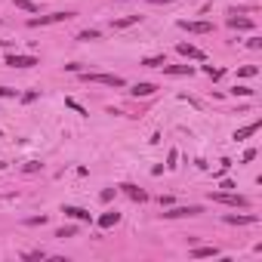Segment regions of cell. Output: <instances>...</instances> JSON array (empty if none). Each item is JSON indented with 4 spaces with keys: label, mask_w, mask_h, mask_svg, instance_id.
Here are the masks:
<instances>
[{
    "label": "cell",
    "mask_w": 262,
    "mask_h": 262,
    "mask_svg": "<svg viewBox=\"0 0 262 262\" xmlns=\"http://www.w3.org/2000/svg\"><path fill=\"white\" fill-rule=\"evenodd\" d=\"M259 126H262V121H253V123H247V126H241V130H238V133H234V139H238V142H241V139H247V136H253V133H256V130H259Z\"/></svg>",
    "instance_id": "obj_16"
},
{
    "label": "cell",
    "mask_w": 262,
    "mask_h": 262,
    "mask_svg": "<svg viewBox=\"0 0 262 262\" xmlns=\"http://www.w3.org/2000/svg\"><path fill=\"white\" fill-rule=\"evenodd\" d=\"M77 74H80V80H87V83H102V87H114V90L126 87V80L121 74H96V71H77Z\"/></svg>",
    "instance_id": "obj_1"
},
{
    "label": "cell",
    "mask_w": 262,
    "mask_h": 262,
    "mask_svg": "<svg viewBox=\"0 0 262 262\" xmlns=\"http://www.w3.org/2000/svg\"><path fill=\"white\" fill-rule=\"evenodd\" d=\"M210 256H219L216 247H194L191 250V259H210Z\"/></svg>",
    "instance_id": "obj_17"
},
{
    "label": "cell",
    "mask_w": 262,
    "mask_h": 262,
    "mask_svg": "<svg viewBox=\"0 0 262 262\" xmlns=\"http://www.w3.org/2000/svg\"><path fill=\"white\" fill-rule=\"evenodd\" d=\"M253 157H256V151H253V148H247V151H244V164H250Z\"/></svg>",
    "instance_id": "obj_32"
},
{
    "label": "cell",
    "mask_w": 262,
    "mask_h": 262,
    "mask_svg": "<svg viewBox=\"0 0 262 262\" xmlns=\"http://www.w3.org/2000/svg\"><path fill=\"white\" fill-rule=\"evenodd\" d=\"M19 92H15L13 87H0V99H15Z\"/></svg>",
    "instance_id": "obj_25"
},
{
    "label": "cell",
    "mask_w": 262,
    "mask_h": 262,
    "mask_svg": "<svg viewBox=\"0 0 262 262\" xmlns=\"http://www.w3.org/2000/svg\"><path fill=\"white\" fill-rule=\"evenodd\" d=\"M154 3H160V6H164V3H173V0H154Z\"/></svg>",
    "instance_id": "obj_33"
},
{
    "label": "cell",
    "mask_w": 262,
    "mask_h": 262,
    "mask_svg": "<svg viewBox=\"0 0 262 262\" xmlns=\"http://www.w3.org/2000/svg\"><path fill=\"white\" fill-rule=\"evenodd\" d=\"M15 10H25V13H40V6L34 3V0H13Z\"/></svg>",
    "instance_id": "obj_18"
},
{
    "label": "cell",
    "mask_w": 262,
    "mask_h": 262,
    "mask_svg": "<svg viewBox=\"0 0 262 262\" xmlns=\"http://www.w3.org/2000/svg\"><path fill=\"white\" fill-rule=\"evenodd\" d=\"M176 53L185 56V59H204V53H200L198 46H191V44H179V46H176Z\"/></svg>",
    "instance_id": "obj_13"
},
{
    "label": "cell",
    "mask_w": 262,
    "mask_h": 262,
    "mask_svg": "<svg viewBox=\"0 0 262 262\" xmlns=\"http://www.w3.org/2000/svg\"><path fill=\"white\" fill-rule=\"evenodd\" d=\"M40 167H44L40 160H25V173H37Z\"/></svg>",
    "instance_id": "obj_24"
},
{
    "label": "cell",
    "mask_w": 262,
    "mask_h": 262,
    "mask_svg": "<svg viewBox=\"0 0 262 262\" xmlns=\"http://www.w3.org/2000/svg\"><path fill=\"white\" fill-rule=\"evenodd\" d=\"M65 105H68V108H74L77 114H87V108H83L80 102H74V99H65Z\"/></svg>",
    "instance_id": "obj_26"
},
{
    "label": "cell",
    "mask_w": 262,
    "mask_h": 262,
    "mask_svg": "<svg viewBox=\"0 0 262 262\" xmlns=\"http://www.w3.org/2000/svg\"><path fill=\"white\" fill-rule=\"evenodd\" d=\"M238 74H241V77H256V74H259V68H256V65H244V68H241Z\"/></svg>",
    "instance_id": "obj_22"
},
{
    "label": "cell",
    "mask_w": 262,
    "mask_h": 262,
    "mask_svg": "<svg viewBox=\"0 0 262 262\" xmlns=\"http://www.w3.org/2000/svg\"><path fill=\"white\" fill-rule=\"evenodd\" d=\"M204 74H207V77H213V80H219V77H222V68H213V65H204Z\"/></svg>",
    "instance_id": "obj_23"
},
{
    "label": "cell",
    "mask_w": 262,
    "mask_h": 262,
    "mask_svg": "<svg viewBox=\"0 0 262 262\" xmlns=\"http://www.w3.org/2000/svg\"><path fill=\"white\" fill-rule=\"evenodd\" d=\"M117 222H121V213H114V210H108V213L99 216V228H111Z\"/></svg>",
    "instance_id": "obj_14"
},
{
    "label": "cell",
    "mask_w": 262,
    "mask_h": 262,
    "mask_svg": "<svg viewBox=\"0 0 262 262\" xmlns=\"http://www.w3.org/2000/svg\"><path fill=\"white\" fill-rule=\"evenodd\" d=\"M247 46H250V49H262V40H259V37H250Z\"/></svg>",
    "instance_id": "obj_31"
},
{
    "label": "cell",
    "mask_w": 262,
    "mask_h": 262,
    "mask_svg": "<svg viewBox=\"0 0 262 262\" xmlns=\"http://www.w3.org/2000/svg\"><path fill=\"white\" fill-rule=\"evenodd\" d=\"M225 222H228V225H253V222H259V216H253V213H244V216L228 213V216H225Z\"/></svg>",
    "instance_id": "obj_12"
},
{
    "label": "cell",
    "mask_w": 262,
    "mask_h": 262,
    "mask_svg": "<svg viewBox=\"0 0 262 262\" xmlns=\"http://www.w3.org/2000/svg\"><path fill=\"white\" fill-rule=\"evenodd\" d=\"M74 234H77V228H74V225H65V228H59V231H56V238H74Z\"/></svg>",
    "instance_id": "obj_21"
},
{
    "label": "cell",
    "mask_w": 262,
    "mask_h": 262,
    "mask_svg": "<svg viewBox=\"0 0 262 262\" xmlns=\"http://www.w3.org/2000/svg\"><path fill=\"white\" fill-rule=\"evenodd\" d=\"M142 65L145 68H160V65H167V56H148V59H142Z\"/></svg>",
    "instance_id": "obj_19"
},
{
    "label": "cell",
    "mask_w": 262,
    "mask_h": 262,
    "mask_svg": "<svg viewBox=\"0 0 262 262\" xmlns=\"http://www.w3.org/2000/svg\"><path fill=\"white\" fill-rule=\"evenodd\" d=\"M200 213V207L198 204H188V207H173V210H167L164 219H185V216H198Z\"/></svg>",
    "instance_id": "obj_6"
},
{
    "label": "cell",
    "mask_w": 262,
    "mask_h": 262,
    "mask_svg": "<svg viewBox=\"0 0 262 262\" xmlns=\"http://www.w3.org/2000/svg\"><path fill=\"white\" fill-rule=\"evenodd\" d=\"M231 96H253V90H250V87H234Z\"/></svg>",
    "instance_id": "obj_28"
},
{
    "label": "cell",
    "mask_w": 262,
    "mask_h": 262,
    "mask_svg": "<svg viewBox=\"0 0 262 262\" xmlns=\"http://www.w3.org/2000/svg\"><path fill=\"white\" fill-rule=\"evenodd\" d=\"M99 198H102V200H105V204H108V200H111V198H114V188H105L102 194H99Z\"/></svg>",
    "instance_id": "obj_30"
},
{
    "label": "cell",
    "mask_w": 262,
    "mask_h": 262,
    "mask_svg": "<svg viewBox=\"0 0 262 262\" xmlns=\"http://www.w3.org/2000/svg\"><path fill=\"white\" fill-rule=\"evenodd\" d=\"M213 200L216 204H225V207H250V200L244 198V194H238V191H216L213 194Z\"/></svg>",
    "instance_id": "obj_2"
},
{
    "label": "cell",
    "mask_w": 262,
    "mask_h": 262,
    "mask_svg": "<svg viewBox=\"0 0 262 262\" xmlns=\"http://www.w3.org/2000/svg\"><path fill=\"white\" fill-rule=\"evenodd\" d=\"M28 225H44L46 222V216H31V219H25Z\"/></svg>",
    "instance_id": "obj_29"
},
{
    "label": "cell",
    "mask_w": 262,
    "mask_h": 262,
    "mask_svg": "<svg viewBox=\"0 0 262 262\" xmlns=\"http://www.w3.org/2000/svg\"><path fill=\"white\" fill-rule=\"evenodd\" d=\"M121 191H123V194H130V198H133V200H139V204H145V200H148V191H145V188H136V185H130V182H123V185H121Z\"/></svg>",
    "instance_id": "obj_11"
},
{
    "label": "cell",
    "mask_w": 262,
    "mask_h": 262,
    "mask_svg": "<svg viewBox=\"0 0 262 262\" xmlns=\"http://www.w3.org/2000/svg\"><path fill=\"white\" fill-rule=\"evenodd\" d=\"M114 3H121V0H114Z\"/></svg>",
    "instance_id": "obj_34"
},
{
    "label": "cell",
    "mask_w": 262,
    "mask_h": 262,
    "mask_svg": "<svg viewBox=\"0 0 262 262\" xmlns=\"http://www.w3.org/2000/svg\"><path fill=\"white\" fill-rule=\"evenodd\" d=\"M62 213H65V216H71V219H77V222H90V219H92V216H90V210H83V207H71V204H65V207H62Z\"/></svg>",
    "instance_id": "obj_8"
},
{
    "label": "cell",
    "mask_w": 262,
    "mask_h": 262,
    "mask_svg": "<svg viewBox=\"0 0 262 262\" xmlns=\"http://www.w3.org/2000/svg\"><path fill=\"white\" fill-rule=\"evenodd\" d=\"M37 99H40V92L34 90V92H25V96H22V102H25V105H31V102H37Z\"/></svg>",
    "instance_id": "obj_27"
},
{
    "label": "cell",
    "mask_w": 262,
    "mask_h": 262,
    "mask_svg": "<svg viewBox=\"0 0 262 262\" xmlns=\"http://www.w3.org/2000/svg\"><path fill=\"white\" fill-rule=\"evenodd\" d=\"M99 37H102V31H99V28H90V31H80V34H77V40H83V44H87V40H99Z\"/></svg>",
    "instance_id": "obj_20"
},
{
    "label": "cell",
    "mask_w": 262,
    "mask_h": 262,
    "mask_svg": "<svg viewBox=\"0 0 262 262\" xmlns=\"http://www.w3.org/2000/svg\"><path fill=\"white\" fill-rule=\"evenodd\" d=\"M154 90H157L154 83L142 80V83H133V87H130V96H136V99H145V96H151V92H154Z\"/></svg>",
    "instance_id": "obj_10"
},
{
    "label": "cell",
    "mask_w": 262,
    "mask_h": 262,
    "mask_svg": "<svg viewBox=\"0 0 262 262\" xmlns=\"http://www.w3.org/2000/svg\"><path fill=\"white\" fill-rule=\"evenodd\" d=\"M179 28L188 34H213V22H191V19H179Z\"/></svg>",
    "instance_id": "obj_5"
},
{
    "label": "cell",
    "mask_w": 262,
    "mask_h": 262,
    "mask_svg": "<svg viewBox=\"0 0 262 262\" xmlns=\"http://www.w3.org/2000/svg\"><path fill=\"white\" fill-rule=\"evenodd\" d=\"M74 19V13H53V15H34L28 19V28H44V25H59V22H68Z\"/></svg>",
    "instance_id": "obj_3"
},
{
    "label": "cell",
    "mask_w": 262,
    "mask_h": 262,
    "mask_svg": "<svg viewBox=\"0 0 262 262\" xmlns=\"http://www.w3.org/2000/svg\"><path fill=\"white\" fill-rule=\"evenodd\" d=\"M136 22H142V15H123V19H114L111 22V28L121 31V28H130V25H136Z\"/></svg>",
    "instance_id": "obj_15"
},
{
    "label": "cell",
    "mask_w": 262,
    "mask_h": 262,
    "mask_svg": "<svg viewBox=\"0 0 262 262\" xmlns=\"http://www.w3.org/2000/svg\"><path fill=\"white\" fill-rule=\"evenodd\" d=\"M164 68V74H173V77H185V74H194V65H160Z\"/></svg>",
    "instance_id": "obj_9"
},
{
    "label": "cell",
    "mask_w": 262,
    "mask_h": 262,
    "mask_svg": "<svg viewBox=\"0 0 262 262\" xmlns=\"http://www.w3.org/2000/svg\"><path fill=\"white\" fill-rule=\"evenodd\" d=\"M228 28H234V31H253V28H256V22L247 19V15H228Z\"/></svg>",
    "instance_id": "obj_7"
},
{
    "label": "cell",
    "mask_w": 262,
    "mask_h": 262,
    "mask_svg": "<svg viewBox=\"0 0 262 262\" xmlns=\"http://www.w3.org/2000/svg\"><path fill=\"white\" fill-rule=\"evenodd\" d=\"M6 65L10 68H34L40 62H37V56H28V53H10L6 56Z\"/></svg>",
    "instance_id": "obj_4"
}]
</instances>
